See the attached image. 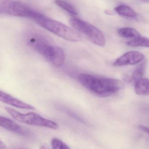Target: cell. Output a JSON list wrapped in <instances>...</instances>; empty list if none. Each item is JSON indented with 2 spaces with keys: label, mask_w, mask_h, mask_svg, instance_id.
Segmentation results:
<instances>
[{
  "label": "cell",
  "mask_w": 149,
  "mask_h": 149,
  "mask_svg": "<svg viewBox=\"0 0 149 149\" xmlns=\"http://www.w3.org/2000/svg\"><path fill=\"white\" fill-rule=\"evenodd\" d=\"M139 128L140 130H142V131H144L145 133H147V134H149V127H146V126H143V125H141V126H139Z\"/></svg>",
  "instance_id": "17"
},
{
  "label": "cell",
  "mask_w": 149,
  "mask_h": 149,
  "mask_svg": "<svg viewBox=\"0 0 149 149\" xmlns=\"http://www.w3.org/2000/svg\"><path fill=\"white\" fill-rule=\"evenodd\" d=\"M33 20L43 28L67 41L77 42L81 40L80 36L74 30L41 13L37 12Z\"/></svg>",
  "instance_id": "3"
},
{
  "label": "cell",
  "mask_w": 149,
  "mask_h": 149,
  "mask_svg": "<svg viewBox=\"0 0 149 149\" xmlns=\"http://www.w3.org/2000/svg\"><path fill=\"white\" fill-rule=\"evenodd\" d=\"M27 149L22 148V149Z\"/></svg>",
  "instance_id": "21"
},
{
  "label": "cell",
  "mask_w": 149,
  "mask_h": 149,
  "mask_svg": "<svg viewBox=\"0 0 149 149\" xmlns=\"http://www.w3.org/2000/svg\"><path fill=\"white\" fill-rule=\"evenodd\" d=\"M27 44L42 55L51 64L60 67L65 61L63 50L46 37L38 33H31L27 36Z\"/></svg>",
  "instance_id": "1"
},
{
  "label": "cell",
  "mask_w": 149,
  "mask_h": 149,
  "mask_svg": "<svg viewBox=\"0 0 149 149\" xmlns=\"http://www.w3.org/2000/svg\"><path fill=\"white\" fill-rule=\"evenodd\" d=\"M145 58L142 53L136 51L129 52L123 55L113 63L116 67L127 65H134L139 63Z\"/></svg>",
  "instance_id": "7"
},
{
  "label": "cell",
  "mask_w": 149,
  "mask_h": 149,
  "mask_svg": "<svg viewBox=\"0 0 149 149\" xmlns=\"http://www.w3.org/2000/svg\"><path fill=\"white\" fill-rule=\"evenodd\" d=\"M53 149H70L68 145L58 138H53L51 142Z\"/></svg>",
  "instance_id": "16"
},
{
  "label": "cell",
  "mask_w": 149,
  "mask_h": 149,
  "mask_svg": "<svg viewBox=\"0 0 149 149\" xmlns=\"http://www.w3.org/2000/svg\"><path fill=\"white\" fill-rule=\"evenodd\" d=\"M146 62H144L138 65L132 73L131 82L135 84L137 81L143 79L146 70Z\"/></svg>",
  "instance_id": "12"
},
{
  "label": "cell",
  "mask_w": 149,
  "mask_h": 149,
  "mask_svg": "<svg viewBox=\"0 0 149 149\" xmlns=\"http://www.w3.org/2000/svg\"><path fill=\"white\" fill-rule=\"evenodd\" d=\"M141 1H142L144 2L149 3V0H141Z\"/></svg>",
  "instance_id": "19"
},
{
  "label": "cell",
  "mask_w": 149,
  "mask_h": 149,
  "mask_svg": "<svg viewBox=\"0 0 149 149\" xmlns=\"http://www.w3.org/2000/svg\"><path fill=\"white\" fill-rule=\"evenodd\" d=\"M70 23L75 30L86 35L95 44L102 47L105 45V37L98 28L86 21L78 18L70 19Z\"/></svg>",
  "instance_id": "5"
},
{
  "label": "cell",
  "mask_w": 149,
  "mask_h": 149,
  "mask_svg": "<svg viewBox=\"0 0 149 149\" xmlns=\"http://www.w3.org/2000/svg\"><path fill=\"white\" fill-rule=\"evenodd\" d=\"M5 148H6V146L5 144L0 140V149H5Z\"/></svg>",
  "instance_id": "18"
},
{
  "label": "cell",
  "mask_w": 149,
  "mask_h": 149,
  "mask_svg": "<svg viewBox=\"0 0 149 149\" xmlns=\"http://www.w3.org/2000/svg\"><path fill=\"white\" fill-rule=\"evenodd\" d=\"M0 101L22 109L35 110V107L0 90Z\"/></svg>",
  "instance_id": "9"
},
{
  "label": "cell",
  "mask_w": 149,
  "mask_h": 149,
  "mask_svg": "<svg viewBox=\"0 0 149 149\" xmlns=\"http://www.w3.org/2000/svg\"><path fill=\"white\" fill-rule=\"evenodd\" d=\"M127 45L128 46H132V47H143L149 48V38L140 37L128 42L127 43Z\"/></svg>",
  "instance_id": "14"
},
{
  "label": "cell",
  "mask_w": 149,
  "mask_h": 149,
  "mask_svg": "<svg viewBox=\"0 0 149 149\" xmlns=\"http://www.w3.org/2000/svg\"><path fill=\"white\" fill-rule=\"evenodd\" d=\"M0 126L9 131L24 136H28L30 135V132L27 129L20 126L12 120L1 116H0Z\"/></svg>",
  "instance_id": "8"
},
{
  "label": "cell",
  "mask_w": 149,
  "mask_h": 149,
  "mask_svg": "<svg viewBox=\"0 0 149 149\" xmlns=\"http://www.w3.org/2000/svg\"><path fill=\"white\" fill-rule=\"evenodd\" d=\"M40 149H49L47 148L46 147H44V146H42V147L40 148Z\"/></svg>",
  "instance_id": "20"
},
{
  "label": "cell",
  "mask_w": 149,
  "mask_h": 149,
  "mask_svg": "<svg viewBox=\"0 0 149 149\" xmlns=\"http://www.w3.org/2000/svg\"><path fill=\"white\" fill-rule=\"evenodd\" d=\"M55 3L58 6L70 14L74 15H78V11L75 7L68 2L63 0H56Z\"/></svg>",
  "instance_id": "15"
},
{
  "label": "cell",
  "mask_w": 149,
  "mask_h": 149,
  "mask_svg": "<svg viewBox=\"0 0 149 149\" xmlns=\"http://www.w3.org/2000/svg\"><path fill=\"white\" fill-rule=\"evenodd\" d=\"M116 12L122 16L129 18L137 17V14L130 7L124 5H119L115 8Z\"/></svg>",
  "instance_id": "11"
},
{
  "label": "cell",
  "mask_w": 149,
  "mask_h": 149,
  "mask_svg": "<svg viewBox=\"0 0 149 149\" xmlns=\"http://www.w3.org/2000/svg\"><path fill=\"white\" fill-rule=\"evenodd\" d=\"M118 34L125 38H137L141 37L140 33L135 29L131 28H123L118 29Z\"/></svg>",
  "instance_id": "13"
},
{
  "label": "cell",
  "mask_w": 149,
  "mask_h": 149,
  "mask_svg": "<svg viewBox=\"0 0 149 149\" xmlns=\"http://www.w3.org/2000/svg\"><path fill=\"white\" fill-rule=\"evenodd\" d=\"M135 86V91L139 95H149V79H141L137 81Z\"/></svg>",
  "instance_id": "10"
},
{
  "label": "cell",
  "mask_w": 149,
  "mask_h": 149,
  "mask_svg": "<svg viewBox=\"0 0 149 149\" xmlns=\"http://www.w3.org/2000/svg\"><path fill=\"white\" fill-rule=\"evenodd\" d=\"M36 11L14 0H0V14L33 19Z\"/></svg>",
  "instance_id": "6"
},
{
  "label": "cell",
  "mask_w": 149,
  "mask_h": 149,
  "mask_svg": "<svg viewBox=\"0 0 149 149\" xmlns=\"http://www.w3.org/2000/svg\"><path fill=\"white\" fill-rule=\"evenodd\" d=\"M5 109L15 120L28 125L45 127L53 130H57L59 127L58 124L55 122L45 119L36 113L23 114L8 107H5Z\"/></svg>",
  "instance_id": "4"
},
{
  "label": "cell",
  "mask_w": 149,
  "mask_h": 149,
  "mask_svg": "<svg viewBox=\"0 0 149 149\" xmlns=\"http://www.w3.org/2000/svg\"><path fill=\"white\" fill-rule=\"evenodd\" d=\"M77 79L87 90L101 97L112 95L124 87V84L119 80L92 74H79Z\"/></svg>",
  "instance_id": "2"
}]
</instances>
